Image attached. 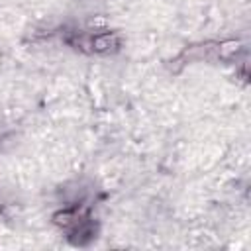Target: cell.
<instances>
[{"mask_svg": "<svg viewBox=\"0 0 251 251\" xmlns=\"http://www.w3.org/2000/svg\"><path fill=\"white\" fill-rule=\"evenodd\" d=\"M122 49V35L118 31L102 29V31H90V53L98 55H112Z\"/></svg>", "mask_w": 251, "mask_h": 251, "instance_id": "obj_1", "label": "cell"}, {"mask_svg": "<svg viewBox=\"0 0 251 251\" xmlns=\"http://www.w3.org/2000/svg\"><path fill=\"white\" fill-rule=\"evenodd\" d=\"M98 222H94L92 216H86L82 222H78L71 231H67V239L75 247H86L98 237Z\"/></svg>", "mask_w": 251, "mask_h": 251, "instance_id": "obj_2", "label": "cell"}, {"mask_svg": "<svg viewBox=\"0 0 251 251\" xmlns=\"http://www.w3.org/2000/svg\"><path fill=\"white\" fill-rule=\"evenodd\" d=\"M0 212H2V204H0Z\"/></svg>", "mask_w": 251, "mask_h": 251, "instance_id": "obj_3", "label": "cell"}]
</instances>
